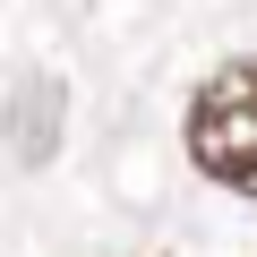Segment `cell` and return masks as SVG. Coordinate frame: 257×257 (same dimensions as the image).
I'll list each match as a JSON object with an SVG mask.
<instances>
[{
	"label": "cell",
	"mask_w": 257,
	"mask_h": 257,
	"mask_svg": "<svg viewBox=\"0 0 257 257\" xmlns=\"http://www.w3.org/2000/svg\"><path fill=\"white\" fill-rule=\"evenodd\" d=\"M180 146H189V163H197L214 189L257 197V52H248V60H223V69L189 94Z\"/></svg>",
	"instance_id": "cell-1"
}]
</instances>
